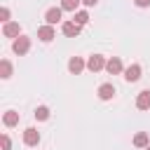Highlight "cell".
I'll use <instances>...</instances> for the list:
<instances>
[{
  "instance_id": "6da1fadb",
  "label": "cell",
  "mask_w": 150,
  "mask_h": 150,
  "mask_svg": "<svg viewBox=\"0 0 150 150\" xmlns=\"http://www.w3.org/2000/svg\"><path fill=\"white\" fill-rule=\"evenodd\" d=\"M28 49H30V38H26V35H19V38L12 42V52L19 54V56L28 54Z\"/></svg>"
},
{
  "instance_id": "7a4b0ae2",
  "label": "cell",
  "mask_w": 150,
  "mask_h": 150,
  "mask_svg": "<svg viewBox=\"0 0 150 150\" xmlns=\"http://www.w3.org/2000/svg\"><path fill=\"white\" fill-rule=\"evenodd\" d=\"M105 59L101 56V54H91L89 59H87V70H91V73H98V70H103L105 68Z\"/></svg>"
},
{
  "instance_id": "3957f363",
  "label": "cell",
  "mask_w": 150,
  "mask_h": 150,
  "mask_svg": "<svg viewBox=\"0 0 150 150\" xmlns=\"http://www.w3.org/2000/svg\"><path fill=\"white\" fill-rule=\"evenodd\" d=\"M61 30H63L66 38H77L80 30H82V26L75 23V21H63V23H61Z\"/></svg>"
},
{
  "instance_id": "277c9868",
  "label": "cell",
  "mask_w": 150,
  "mask_h": 150,
  "mask_svg": "<svg viewBox=\"0 0 150 150\" xmlns=\"http://www.w3.org/2000/svg\"><path fill=\"white\" fill-rule=\"evenodd\" d=\"M61 14H63L61 7H49V9L45 12V21H47L49 26H56V23L61 21Z\"/></svg>"
},
{
  "instance_id": "5b68a950",
  "label": "cell",
  "mask_w": 150,
  "mask_h": 150,
  "mask_svg": "<svg viewBox=\"0 0 150 150\" xmlns=\"http://www.w3.org/2000/svg\"><path fill=\"white\" fill-rule=\"evenodd\" d=\"M105 70H108L110 75H120V73H124L122 59H120V56H112V59H108V63H105Z\"/></svg>"
},
{
  "instance_id": "8992f818",
  "label": "cell",
  "mask_w": 150,
  "mask_h": 150,
  "mask_svg": "<svg viewBox=\"0 0 150 150\" xmlns=\"http://www.w3.org/2000/svg\"><path fill=\"white\" fill-rule=\"evenodd\" d=\"M2 35H5V38H14V40H16V38L21 35V26H19L16 21H9V23H5V26H2Z\"/></svg>"
},
{
  "instance_id": "52a82bcc",
  "label": "cell",
  "mask_w": 150,
  "mask_h": 150,
  "mask_svg": "<svg viewBox=\"0 0 150 150\" xmlns=\"http://www.w3.org/2000/svg\"><path fill=\"white\" fill-rule=\"evenodd\" d=\"M38 38H40L42 42H52V40L56 38V33H54V26H49V23L40 26V28H38Z\"/></svg>"
},
{
  "instance_id": "ba28073f",
  "label": "cell",
  "mask_w": 150,
  "mask_h": 150,
  "mask_svg": "<svg viewBox=\"0 0 150 150\" xmlns=\"http://www.w3.org/2000/svg\"><path fill=\"white\" fill-rule=\"evenodd\" d=\"M84 68H87V63H84L80 56H70V59H68V70H70L73 75H80Z\"/></svg>"
},
{
  "instance_id": "9c48e42d",
  "label": "cell",
  "mask_w": 150,
  "mask_h": 150,
  "mask_svg": "<svg viewBox=\"0 0 150 150\" xmlns=\"http://www.w3.org/2000/svg\"><path fill=\"white\" fill-rule=\"evenodd\" d=\"M124 80L127 82H138L141 80V66L138 63H131L129 68H124Z\"/></svg>"
},
{
  "instance_id": "30bf717a",
  "label": "cell",
  "mask_w": 150,
  "mask_h": 150,
  "mask_svg": "<svg viewBox=\"0 0 150 150\" xmlns=\"http://www.w3.org/2000/svg\"><path fill=\"white\" fill-rule=\"evenodd\" d=\"M23 143H26V145H38V143H40V131H38L35 127H28V129L23 131Z\"/></svg>"
},
{
  "instance_id": "8fae6325",
  "label": "cell",
  "mask_w": 150,
  "mask_h": 150,
  "mask_svg": "<svg viewBox=\"0 0 150 150\" xmlns=\"http://www.w3.org/2000/svg\"><path fill=\"white\" fill-rule=\"evenodd\" d=\"M136 108H138V110H150V89L138 91V96H136Z\"/></svg>"
},
{
  "instance_id": "7c38bea8",
  "label": "cell",
  "mask_w": 150,
  "mask_h": 150,
  "mask_svg": "<svg viewBox=\"0 0 150 150\" xmlns=\"http://www.w3.org/2000/svg\"><path fill=\"white\" fill-rule=\"evenodd\" d=\"M96 94H98V98H101V101H110V98L115 96V87H112L110 82H105V84H101V87H98V91H96Z\"/></svg>"
},
{
  "instance_id": "4fadbf2b",
  "label": "cell",
  "mask_w": 150,
  "mask_h": 150,
  "mask_svg": "<svg viewBox=\"0 0 150 150\" xmlns=\"http://www.w3.org/2000/svg\"><path fill=\"white\" fill-rule=\"evenodd\" d=\"M2 124H5V127H16V124H19V112L7 110V112L2 115Z\"/></svg>"
},
{
  "instance_id": "5bb4252c",
  "label": "cell",
  "mask_w": 150,
  "mask_h": 150,
  "mask_svg": "<svg viewBox=\"0 0 150 150\" xmlns=\"http://www.w3.org/2000/svg\"><path fill=\"white\" fill-rule=\"evenodd\" d=\"M134 145H136V148H148V145H150L148 134H145V131H138V134L134 136Z\"/></svg>"
},
{
  "instance_id": "9a60e30c",
  "label": "cell",
  "mask_w": 150,
  "mask_h": 150,
  "mask_svg": "<svg viewBox=\"0 0 150 150\" xmlns=\"http://www.w3.org/2000/svg\"><path fill=\"white\" fill-rule=\"evenodd\" d=\"M80 2H82V0H61V9H63V12H73V14H75V12H77V7H80Z\"/></svg>"
},
{
  "instance_id": "2e32d148",
  "label": "cell",
  "mask_w": 150,
  "mask_h": 150,
  "mask_svg": "<svg viewBox=\"0 0 150 150\" xmlns=\"http://www.w3.org/2000/svg\"><path fill=\"white\" fill-rule=\"evenodd\" d=\"M0 77H2V80L12 77V63H9L7 59H2V61H0Z\"/></svg>"
},
{
  "instance_id": "e0dca14e",
  "label": "cell",
  "mask_w": 150,
  "mask_h": 150,
  "mask_svg": "<svg viewBox=\"0 0 150 150\" xmlns=\"http://www.w3.org/2000/svg\"><path fill=\"white\" fill-rule=\"evenodd\" d=\"M35 120H40V122H45V120H49V108L47 105H40V108H35Z\"/></svg>"
},
{
  "instance_id": "ac0fdd59",
  "label": "cell",
  "mask_w": 150,
  "mask_h": 150,
  "mask_svg": "<svg viewBox=\"0 0 150 150\" xmlns=\"http://www.w3.org/2000/svg\"><path fill=\"white\" fill-rule=\"evenodd\" d=\"M73 21H75V23H80V26H84V23L89 21V14H87L84 9H77V12H75V16H73Z\"/></svg>"
},
{
  "instance_id": "d6986e66",
  "label": "cell",
  "mask_w": 150,
  "mask_h": 150,
  "mask_svg": "<svg viewBox=\"0 0 150 150\" xmlns=\"http://www.w3.org/2000/svg\"><path fill=\"white\" fill-rule=\"evenodd\" d=\"M0 141H2V150H12V141H9V136H7V134H2V136H0Z\"/></svg>"
},
{
  "instance_id": "ffe728a7",
  "label": "cell",
  "mask_w": 150,
  "mask_h": 150,
  "mask_svg": "<svg viewBox=\"0 0 150 150\" xmlns=\"http://www.w3.org/2000/svg\"><path fill=\"white\" fill-rule=\"evenodd\" d=\"M0 21H2V23H9V9H7V7L0 9Z\"/></svg>"
},
{
  "instance_id": "44dd1931",
  "label": "cell",
  "mask_w": 150,
  "mask_h": 150,
  "mask_svg": "<svg viewBox=\"0 0 150 150\" xmlns=\"http://www.w3.org/2000/svg\"><path fill=\"white\" fill-rule=\"evenodd\" d=\"M136 7H150V0H134Z\"/></svg>"
},
{
  "instance_id": "7402d4cb",
  "label": "cell",
  "mask_w": 150,
  "mask_h": 150,
  "mask_svg": "<svg viewBox=\"0 0 150 150\" xmlns=\"http://www.w3.org/2000/svg\"><path fill=\"white\" fill-rule=\"evenodd\" d=\"M96 2H98V0H82V5H84V7H94Z\"/></svg>"
},
{
  "instance_id": "603a6c76",
  "label": "cell",
  "mask_w": 150,
  "mask_h": 150,
  "mask_svg": "<svg viewBox=\"0 0 150 150\" xmlns=\"http://www.w3.org/2000/svg\"><path fill=\"white\" fill-rule=\"evenodd\" d=\"M145 150H150V145H148V148H145Z\"/></svg>"
}]
</instances>
